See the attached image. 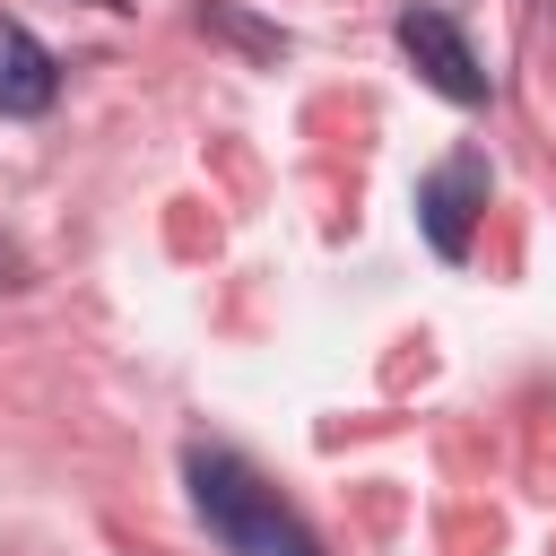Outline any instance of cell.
Instances as JSON below:
<instances>
[{
	"label": "cell",
	"mask_w": 556,
	"mask_h": 556,
	"mask_svg": "<svg viewBox=\"0 0 556 556\" xmlns=\"http://www.w3.org/2000/svg\"><path fill=\"white\" fill-rule=\"evenodd\" d=\"M191 504L226 556H321L313 530L278 504V486H261L235 452H191Z\"/></svg>",
	"instance_id": "1"
},
{
	"label": "cell",
	"mask_w": 556,
	"mask_h": 556,
	"mask_svg": "<svg viewBox=\"0 0 556 556\" xmlns=\"http://www.w3.org/2000/svg\"><path fill=\"white\" fill-rule=\"evenodd\" d=\"M400 52L417 61V78H426L434 96H452V104H486V70H478L469 35H460L443 9H408V17H400Z\"/></svg>",
	"instance_id": "2"
},
{
	"label": "cell",
	"mask_w": 556,
	"mask_h": 556,
	"mask_svg": "<svg viewBox=\"0 0 556 556\" xmlns=\"http://www.w3.org/2000/svg\"><path fill=\"white\" fill-rule=\"evenodd\" d=\"M478 200H486V165H478V156H452V165H434V174H426V191H417V226H426V243H434L443 261H460V252H469Z\"/></svg>",
	"instance_id": "3"
},
{
	"label": "cell",
	"mask_w": 556,
	"mask_h": 556,
	"mask_svg": "<svg viewBox=\"0 0 556 556\" xmlns=\"http://www.w3.org/2000/svg\"><path fill=\"white\" fill-rule=\"evenodd\" d=\"M52 96H61L52 52H43L17 17H0V113H9V122H26V113H43Z\"/></svg>",
	"instance_id": "4"
},
{
	"label": "cell",
	"mask_w": 556,
	"mask_h": 556,
	"mask_svg": "<svg viewBox=\"0 0 556 556\" xmlns=\"http://www.w3.org/2000/svg\"><path fill=\"white\" fill-rule=\"evenodd\" d=\"M200 26H217V35H235V43H243V52H261V61H278V52H287L278 35H261V26H243V17H235V9H217V0L200 9Z\"/></svg>",
	"instance_id": "5"
}]
</instances>
